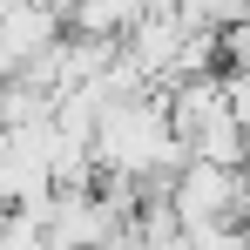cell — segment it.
<instances>
[{
    "instance_id": "obj_1",
    "label": "cell",
    "mask_w": 250,
    "mask_h": 250,
    "mask_svg": "<svg viewBox=\"0 0 250 250\" xmlns=\"http://www.w3.org/2000/svg\"><path fill=\"white\" fill-rule=\"evenodd\" d=\"M135 14H142V0H75L68 27L88 34V41H122L128 27H135Z\"/></svg>"
}]
</instances>
